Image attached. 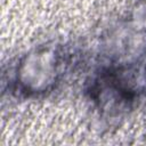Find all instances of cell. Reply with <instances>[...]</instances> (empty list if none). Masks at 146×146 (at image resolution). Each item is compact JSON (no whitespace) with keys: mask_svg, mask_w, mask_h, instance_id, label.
I'll return each mask as SVG.
<instances>
[{"mask_svg":"<svg viewBox=\"0 0 146 146\" xmlns=\"http://www.w3.org/2000/svg\"><path fill=\"white\" fill-rule=\"evenodd\" d=\"M70 55L63 47L56 46L39 48L24 57L17 67L29 70V81L22 84L15 92L30 96L52 89L71 65Z\"/></svg>","mask_w":146,"mask_h":146,"instance_id":"6da1fadb","label":"cell"}]
</instances>
